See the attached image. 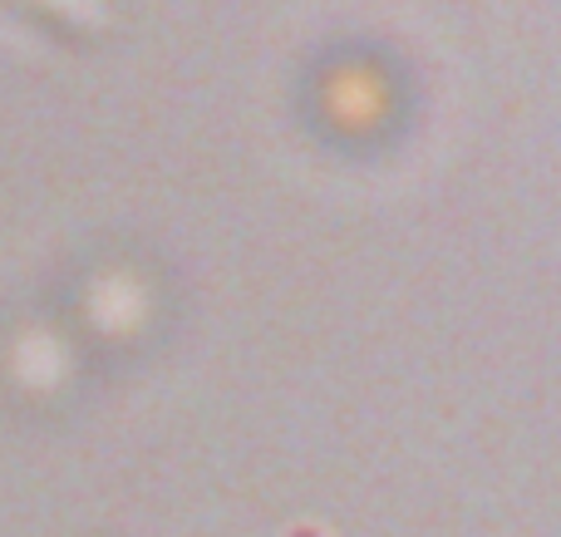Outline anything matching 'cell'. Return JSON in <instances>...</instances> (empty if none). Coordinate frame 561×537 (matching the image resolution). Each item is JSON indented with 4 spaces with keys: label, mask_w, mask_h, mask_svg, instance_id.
Instances as JSON below:
<instances>
[{
    "label": "cell",
    "mask_w": 561,
    "mask_h": 537,
    "mask_svg": "<svg viewBox=\"0 0 561 537\" xmlns=\"http://www.w3.org/2000/svg\"><path fill=\"white\" fill-rule=\"evenodd\" d=\"M296 537H316V533H296Z\"/></svg>",
    "instance_id": "cell-1"
}]
</instances>
